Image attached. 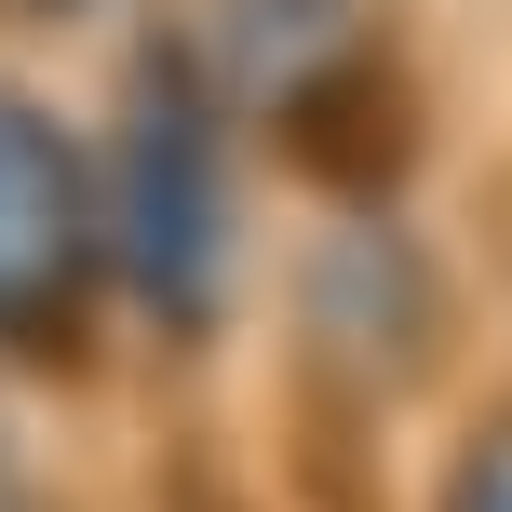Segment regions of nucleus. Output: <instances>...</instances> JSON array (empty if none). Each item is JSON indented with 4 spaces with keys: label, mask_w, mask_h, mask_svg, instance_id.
Listing matches in <instances>:
<instances>
[{
    "label": "nucleus",
    "mask_w": 512,
    "mask_h": 512,
    "mask_svg": "<svg viewBox=\"0 0 512 512\" xmlns=\"http://www.w3.org/2000/svg\"><path fill=\"white\" fill-rule=\"evenodd\" d=\"M459 512H512V432L472 459V486H459Z\"/></svg>",
    "instance_id": "4"
},
{
    "label": "nucleus",
    "mask_w": 512,
    "mask_h": 512,
    "mask_svg": "<svg viewBox=\"0 0 512 512\" xmlns=\"http://www.w3.org/2000/svg\"><path fill=\"white\" fill-rule=\"evenodd\" d=\"M337 27H351V0H230V54L256 81H324Z\"/></svg>",
    "instance_id": "3"
},
{
    "label": "nucleus",
    "mask_w": 512,
    "mask_h": 512,
    "mask_svg": "<svg viewBox=\"0 0 512 512\" xmlns=\"http://www.w3.org/2000/svg\"><path fill=\"white\" fill-rule=\"evenodd\" d=\"M108 243H122V270L149 283L162 310H203V270H216V135H203V108L176 95V68H149V95H135Z\"/></svg>",
    "instance_id": "1"
},
{
    "label": "nucleus",
    "mask_w": 512,
    "mask_h": 512,
    "mask_svg": "<svg viewBox=\"0 0 512 512\" xmlns=\"http://www.w3.org/2000/svg\"><path fill=\"white\" fill-rule=\"evenodd\" d=\"M81 256V189L68 149H54L27 108H0V310H41Z\"/></svg>",
    "instance_id": "2"
}]
</instances>
